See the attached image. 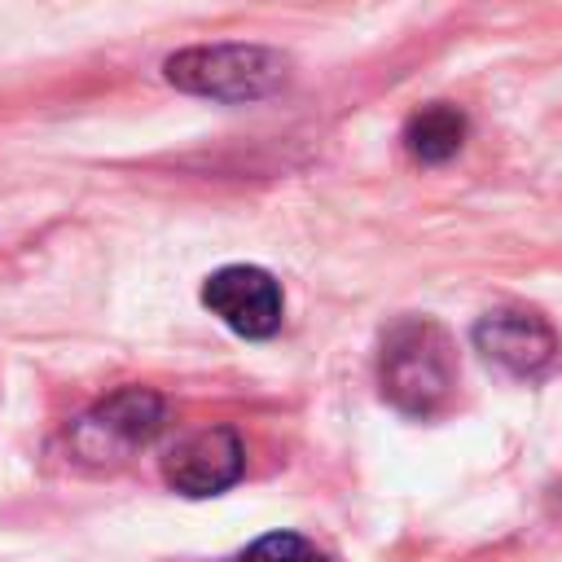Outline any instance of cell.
I'll use <instances>...</instances> for the list:
<instances>
[{
	"instance_id": "obj_1",
	"label": "cell",
	"mask_w": 562,
	"mask_h": 562,
	"mask_svg": "<svg viewBox=\"0 0 562 562\" xmlns=\"http://www.w3.org/2000/svg\"><path fill=\"white\" fill-rule=\"evenodd\" d=\"M382 395L408 417H435L457 391V347L430 316H404L382 334L378 351Z\"/></svg>"
},
{
	"instance_id": "obj_2",
	"label": "cell",
	"mask_w": 562,
	"mask_h": 562,
	"mask_svg": "<svg viewBox=\"0 0 562 562\" xmlns=\"http://www.w3.org/2000/svg\"><path fill=\"white\" fill-rule=\"evenodd\" d=\"M167 83L211 101H259L290 79V57L263 44H198L167 57Z\"/></svg>"
},
{
	"instance_id": "obj_3",
	"label": "cell",
	"mask_w": 562,
	"mask_h": 562,
	"mask_svg": "<svg viewBox=\"0 0 562 562\" xmlns=\"http://www.w3.org/2000/svg\"><path fill=\"white\" fill-rule=\"evenodd\" d=\"M162 417H167L162 395H154L149 386H123L101 404H92L70 426V452L79 465L114 470L154 443V435L162 430Z\"/></svg>"
},
{
	"instance_id": "obj_4",
	"label": "cell",
	"mask_w": 562,
	"mask_h": 562,
	"mask_svg": "<svg viewBox=\"0 0 562 562\" xmlns=\"http://www.w3.org/2000/svg\"><path fill=\"white\" fill-rule=\"evenodd\" d=\"M474 347L483 351L487 364H496V369H505L509 378H522V382L549 378L562 360L558 329L531 307H496V312L479 316Z\"/></svg>"
},
{
	"instance_id": "obj_5",
	"label": "cell",
	"mask_w": 562,
	"mask_h": 562,
	"mask_svg": "<svg viewBox=\"0 0 562 562\" xmlns=\"http://www.w3.org/2000/svg\"><path fill=\"white\" fill-rule=\"evenodd\" d=\"M202 303L211 307V316H220L241 338H272L285 312L277 277L255 263H228L211 272L202 285Z\"/></svg>"
},
{
	"instance_id": "obj_6",
	"label": "cell",
	"mask_w": 562,
	"mask_h": 562,
	"mask_svg": "<svg viewBox=\"0 0 562 562\" xmlns=\"http://www.w3.org/2000/svg\"><path fill=\"white\" fill-rule=\"evenodd\" d=\"M241 470H246V448L233 426L193 430L162 461L167 483L184 496H220L224 487H233L241 479Z\"/></svg>"
},
{
	"instance_id": "obj_7",
	"label": "cell",
	"mask_w": 562,
	"mask_h": 562,
	"mask_svg": "<svg viewBox=\"0 0 562 562\" xmlns=\"http://www.w3.org/2000/svg\"><path fill=\"white\" fill-rule=\"evenodd\" d=\"M465 132H470V123H465V114L457 105L430 101L417 114H408V123H404V149L417 162H430L435 167V162H448L465 145Z\"/></svg>"
},
{
	"instance_id": "obj_8",
	"label": "cell",
	"mask_w": 562,
	"mask_h": 562,
	"mask_svg": "<svg viewBox=\"0 0 562 562\" xmlns=\"http://www.w3.org/2000/svg\"><path fill=\"white\" fill-rule=\"evenodd\" d=\"M233 562H325V553L294 531H268L250 549H241Z\"/></svg>"
}]
</instances>
